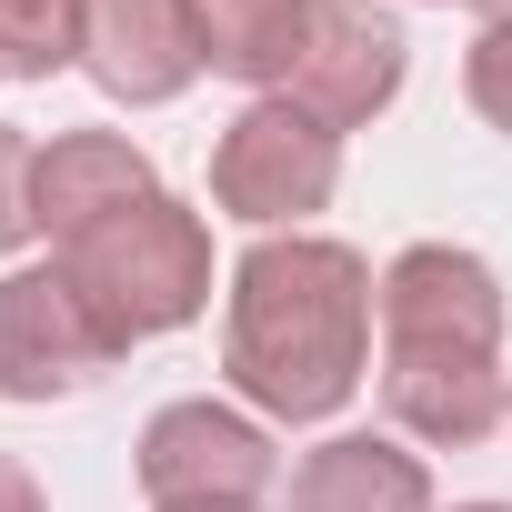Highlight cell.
<instances>
[{"instance_id":"obj_1","label":"cell","mask_w":512,"mask_h":512,"mask_svg":"<svg viewBox=\"0 0 512 512\" xmlns=\"http://www.w3.org/2000/svg\"><path fill=\"white\" fill-rule=\"evenodd\" d=\"M372 362V272L352 241L322 231H272L231 262V312H221V372L241 382L251 412L272 422H332L362 392Z\"/></svg>"},{"instance_id":"obj_2","label":"cell","mask_w":512,"mask_h":512,"mask_svg":"<svg viewBox=\"0 0 512 512\" xmlns=\"http://www.w3.org/2000/svg\"><path fill=\"white\" fill-rule=\"evenodd\" d=\"M61 262H71V282L101 302V322L121 342H161V332L201 322V302H211V231L171 191L91 221L81 241H61Z\"/></svg>"},{"instance_id":"obj_3","label":"cell","mask_w":512,"mask_h":512,"mask_svg":"<svg viewBox=\"0 0 512 512\" xmlns=\"http://www.w3.org/2000/svg\"><path fill=\"white\" fill-rule=\"evenodd\" d=\"M342 181V131L312 121L302 101L262 91V101H241V121L211 141V201L251 231H302V211H322Z\"/></svg>"},{"instance_id":"obj_4","label":"cell","mask_w":512,"mask_h":512,"mask_svg":"<svg viewBox=\"0 0 512 512\" xmlns=\"http://www.w3.org/2000/svg\"><path fill=\"white\" fill-rule=\"evenodd\" d=\"M121 352L131 342L101 322V302L71 282V262H31L0 282V402H71Z\"/></svg>"},{"instance_id":"obj_5","label":"cell","mask_w":512,"mask_h":512,"mask_svg":"<svg viewBox=\"0 0 512 512\" xmlns=\"http://www.w3.org/2000/svg\"><path fill=\"white\" fill-rule=\"evenodd\" d=\"M372 322H382V352H472V362H502V282L462 241L392 251V272L372 282Z\"/></svg>"},{"instance_id":"obj_6","label":"cell","mask_w":512,"mask_h":512,"mask_svg":"<svg viewBox=\"0 0 512 512\" xmlns=\"http://www.w3.org/2000/svg\"><path fill=\"white\" fill-rule=\"evenodd\" d=\"M282 472L272 432L231 402H161L141 422V492L151 502H262Z\"/></svg>"},{"instance_id":"obj_7","label":"cell","mask_w":512,"mask_h":512,"mask_svg":"<svg viewBox=\"0 0 512 512\" xmlns=\"http://www.w3.org/2000/svg\"><path fill=\"white\" fill-rule=\"evenodd\" d=\"M402 21L382 11V0H312V21H302V61L282 81V101H302L312 121L352 131L372 111H392L402 91Z\"/></svg>"},{"instance_id":"obj_8","label":"cell","mask_w":512,"mask_h":512,"mask_svg":"<svg viewBox=\"0 0 512 512\" xmlns=\"http://www.w3.org/2000/svg\"><path fill=\"white\" fill-rule=\"evenodd\" d=\"M81 71L111 101H131V111L181 101L211 71L201 0H81Z\"/></svg>"},{"instance_id":"obj_9","label":"cell","mask_w":512,"mask_h":512,"mask_svg":"<svg viewBox=\"0 0 512 512\" xmlns=\"http://www.w3.org/2000/svg\"><path fill=\"white\" fill-rule=\"evenodd\" d=\"M151 191H161V181H151V151L121 141V131H61V141L41 151V181H31L51 241H81L91 221H111V211L151 201Z\"/></svg>"},{"instance_id":"obj_10","label":"cell","mask_w":512,"mask_h":512,"mask_svg":"<svg viewBox=\"0 0 512 512\" xmlns=\"http://www.w3.org/2000/svg\"><path fill=\"white\" fill-rule=\"evenodd\" d=\"M292 512H432V472L382 432H332L322 452H302Z\"/></svg>"},{"instance_id":"obj_11","label":"cell","mask_w":512,"mask_h":512,"mask_svg":"<svg viewBox=\"0 0 512 512\" xmlns=\"http://www.w3.org/2000/svg\"><path fill=\"white\" fill-rule=\"evenodd\" d=\"M302 21L312 0H201V41H211V71L241 81L251 101L282 91L292 61H302Z\"/></svg>"},{"instance_id":"obj_12","label":"cell","mask_w":512,"mask_h":512,"mask_svg":"<svg viewBox=\"0 0 512 512\" xmlns=\"http://www.w3.org/2000/svg\"><path fill=\"white\" fill-rule=\"evenodd\" d=\"M81 61V0H0V81H51Z\"/></svg>"},{"instance_id":"obj_13","label":"cell","mask_w":512,"mask_h":512,"mask_svg":"<svg viewBox=\"0 0 512 512\" xmlns=\"http://www.w3.org/2000/svg\"><path fill=\"white\" fill-rule=\"evenodd\" d=\"M31 181H41V151L0 121V251H21L31 231H41V201H31Z\"/></svg>"},{"instance_id":"obj_14","label":"cell","mask_w":512,"mask_h":512,"mask_svg":"<svg viewBox=\"0 0 512 512\" xmlns=\"http://www.w3.org/2000/svg\"><path fill=\"white\" fill-rule=\"evenodd\" d=\"M462 91H472V111L492 131H512V21H482V41L462 61Z\"/></svg>"},{"instance_id":"obj_15","label":"cell","mask_w":512,"mask_h":512,"mask_svg":"<svg viewBox=\"0 0 512 512\" xmlns=\"http://www.w3.org/2000/svg\"><path fill=\"white\" fill-rule=\"evenodd\" d=\"M0 512H41V482H31V462H11V452H0Z\"/></svg>"},{"instance_id":"obj_16","label":"cell","mask_w":512,"mask_h":512,"mask_svg":"<svg viewBox=\"0 0 512 512\" xmlns=\"http://www.w3.org/2000/svg\"><path fill=\"white\" fill-rule=\"evenodd\" d=\"M161 512H262V502H161Z\"/></svg>"},{"instance_id":"obj_17","label":"cell","mask_w":512,"mask_h":512,"mask_svg":"<svg viewBox=\"0 0 512 512\" xmlns=\"http://www.w3.org/2000/svg\"><path fill=\"white\" fill-rule=\"evenodd\" d=\"M472 11H482V21H512V0H472Z\"/></svg>"},{"instance_id":"obj_18","label":"cell","mask_w":512,"mask_h":512,"mask_svg":"<svg viewBox=\"0 0 512 512\" xmlns=\"http://www.w3.org/2000/svg\"><path fill=\"white\" fill-rule=\"evenodd\" d=\"M462 512H512V502H462Z\"/></svg>"}]
</instances>
